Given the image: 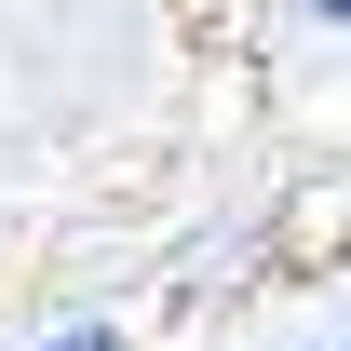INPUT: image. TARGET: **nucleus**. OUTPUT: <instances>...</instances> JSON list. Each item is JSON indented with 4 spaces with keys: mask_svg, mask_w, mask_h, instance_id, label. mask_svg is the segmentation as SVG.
I'll return each mask as SVG.
<instances>
[{
    "mask_svg": "<svg viewBox=\"0 0 351 351\" xmlns=\"http://www.w3.org/2000/svg\"><path fill=\"white\" fill-rule=\"evenodd\" d=\"M27 351H135V324H122V311H54Z\"/></svg>",
    "mask_w": 351,
    "mask_h": 351,
    "instance_id": "f257e3e1",
    "label": "nucleus"
},
{
    "mask_svg": "<svg viewBox=\"0 0 351 351\" xmlns=\"http://www.w3.org/2000/svg\"><path fill=\"white\" fill-rule=\"evenodd\" d=\"M284 14H298V27H351V0H284Z\"/></svg>",
    "mask_w": 351,
    "mask_h": 351,
    "instance_id": "f03ea898",
    "label": "nucleus"
},
{
    "mask_svg": "<svg viewBox=\"0 0 351 351\" xmlns=\"http://www.w3.org/2000/svg\"><path fill=\"white\" fill-rule=\"evenodd\" d=\"M311 351H351V338H311Z\"/></svg>",
    "mask_w": 351,
    "mask_h": 351,
    "instance_id": "7ed1b4c3",
    "label": "nucleus"
}]
</instances>
